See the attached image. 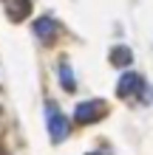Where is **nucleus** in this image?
Wrapping results in <instances>:
<instances>
[{"instance_id": "f257e3e1", "label": "nucleus", "mask_w": 153, "mask_h": 155, "mask_svg": "<svg viewBox=\"0 0 153 155\" xmlns=\"http://www.w3.org/2000/svg\"><path fill=\"white\" fill-rule=\"evenodd\" d=\"M46 124H48V135H51V141L54 144H62L68 138V118L60 113V107L54 104V102H48L46 104Z\"/></svg>"}, {"instance_id": "f03ea898", "label": "nucleus", "mask_w": 153, "mask_h": 155, "mask_svg": "<svg viewBox=\"0 0 153 155\" xmlns=\"http://www.w3.org/2000/svg\"><path fill=\"white\" fill-rule=\"evenodd\" d=\"M116 93H119V96H142V99H145V93H148L145 76L136 74V71H128V74H122L119 82H116Z\"/></svg>"}, {"instance_id": "7ed1b4c3", "label": "nucleus", "mask_w": 153, "mask_h": 155, "mask_svg": "<svg viewBox=\"0 0 153 155\" xmlns=\"http://www.w3.org/2000/svg\"><path fill=\"white\" fill-rule=\"evenodd\" d=\"M108 104L99 102V99H88V102H79L74 107V118L79 124H91V121H99V116H105Z\"/></svg>"}, {"instance_id": "20e7f679", "label": "nucleus", "mask_w": 153, "mask_h": 155, "mask_svg": "<svg viewBox=\"0 0 153 155\" xmlns=\"http://www.w3.org/2000/svg\"><path fill=\"white\" fill-rule=\"evenodd\" d=\"M6 3V14L12 23H20L31 14V0H3Z\"/></svg>"}, {"instance_id": "39448f33", "label": "nucleus", "mask_w": 153, "mask_h": 155, "mask_svg": "<svg viewBox=\"0 0 153 155\" xmlns=\"http://www.w3.org/2000/svg\"><path fill=\"white\" fill-rule=\"evenodd\" d=\"M34 37L43 40V42H51L57 37V23L51 20V17H40V20H34Z\"/></svg>"}, {"instance_id": "423d86ee", "label": "nucleus", "mask_w": 153, "mask_h": 155, "mask_svg": "<svg viewBox=\"0 0 153 155\" xmlns=\"http://www.w3.org/2000/svg\"><path fill=\"white\" fill-rule=\"evenodd\" d=\"M130 59H133V54H130V48H125V45H116L111 51V65H116V68L130 65Z\"/></svg>"}, {"instance_id": "0eeeda50", "label": "nucleus", "mask_w": 153, "mask_h": 155, "mask_svg": "<svg viewBox=\"0 0 153 155\" xmlns=\"http://www.w3.org/2000/svg\"><path fill=\"white\" fill-rule=\"evenodd\" d=\"M60 85L68 90V93H74L77 90V82H74V74H71V68L65 65V62H62L60 65Z\"/></svg>"}, {"instance_id": "6e6552de", "label": "nucleus", "mask_w": 153, "mask_h": 155, "mask_svg": "<svg viewBox=\"0 0 153 155\" xmlns=\"http://www.w3.org/2000/svg\"><path fill=\"white\" fill-rule=\"evenodd\" d=\"M88 155H99V152H88Z\"/></svg>"}]
</instances>
